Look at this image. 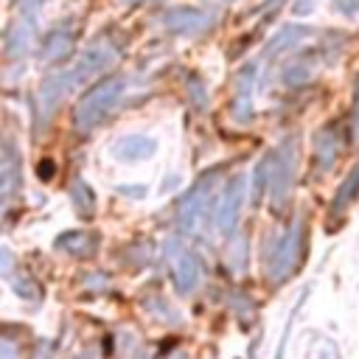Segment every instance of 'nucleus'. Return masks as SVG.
Instances as JSON below:
<instances>
[{"instance_id":"nucleus-1","label":"nucleus","mask_w":359,"mask_h":359,"mask_svg":"<svg viewBox=\"0 0 359 359\" xmlns=\"http://www.w3.org/2000/svg\"><path fill=\"white\" fill-rule=\"evenodd\" d=\"M0 359H17V348L11 345V339L0 342Z\"/></svg>"},{"instance_id":"nucleus-2","label":"nucleus","mask_w":359,"mask_h":359,"mask_svg":"<svg viewBox=\"0 0 359 359\" xmlns=\"http://www.w3.org/2000/svg\"><path fill=\"white\" fill-rule=\"evenodd\" d=\"M174 359H185V356H174Z\"/></svg>"}]
</instances>
